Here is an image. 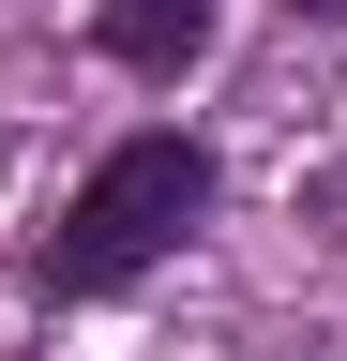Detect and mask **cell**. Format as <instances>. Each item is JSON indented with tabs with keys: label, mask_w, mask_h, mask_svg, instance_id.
Returning a JSON list of instances; mask_svg holds the SVG:
<instances>
[{
	"label": "cell",
	"mask_w": 347,
	"mask_h": 361,
	"mask_svg": "<svg viewBox=\"0 0 347 361\" xmlns=\"http://www.w3.org/2000/svg\"><path fill=\"white\" fill-rule=\"evenodd\" d=\"M196 211H211V151H196V135H121V151L76 180V211L46 226V286H61V301L136 286V271L182 241Z\"/></svg>",
	"instance_id": "1"
},
{
	"label": "cell",
	"mask_w": 347,
	"mask_h": 361,
	"mask_svg": "<svg viewBox=\"0 0 347 361\" xmlns=\"http://www.w3.org/2000/svg\"><path fill=\"white\" fill-rule=\"evenodd\" d=\"M317 16H347V0H317Z\"/></svg>",
	"instance_id": "3"
},
{
	"label": "cell",
	"mask_w": 347,
	"mask_h": 361,
	"mask_svg": "<svg viewBox=\"0 0 347 361\" xmlns=\"http://www.w3.org/2000/svg\"><path fill=\"white\" fill-rule=\"evenodd\" d=\"M91 45H106L121 75H196L211 61V0H106Z\"/></svg>",
	"instance_id": "2"
}]
</instances>
